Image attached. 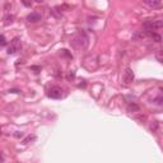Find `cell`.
<instances>
[{
	"label": "cell",
	"instance_id": "obj_12",
	"mask_svg": "<svg viewBox=\"0 0 163 163\" xmlns=\"http://www.w3.org/2000/svg\"><path fill=\"white\" fill-rule=\"evenodd\" d=\"M155 59L158 60L159 63H163V49L157 50V52H155Z\"/></svg>",
	"mask_w": 163,
	"mask_h": 163
},
{
	"label": "cell",
	"instance_id": "obj_5",
	"mask_svg": "<svg viewBox=\"0 0 163 163\" xmlns=\"http://www.w3.org/2000/svg\"><path fill=\"white\" fill-rule=\"evenodd\" d=\"M122 80L125 84H130L132 83V80H134V73H132V70L130 68H128L125 70L124 73V77H122Z\"/></svg>",
	"mask_w": 163,
	"mask_h": 163
},
{
	"label": "cell",
	"instance_id": "obj_7",
	"mask_svg": "<svg viewBox=\"0 0 163 163\" xmlns=\"http://www.w3.org/2000/svg\"><path fill=\"white\" fill-rule=\"evenodd\" d=\"M27 21H28V22H32V23L38 22V21H41V14L36 13V11H32L31 14L27 15Z\"/></svg>",
	"mask_w": 163,
	"mask_h": 163
},
{
	"label": "cell",
	"instance_id": "obj_15",
	"mask_svg": "<svg viewBox=\"0 0 163 163\" xmlns=\"http://www.w3.org/2000/svg\"><path fill=\"white\" fill-rule=\"evenodd\" d=\"M154 102H155L157 105H163V98L162 97H158V98L154 99Z\"/></svg>",
	"mask_w": 163,
	"mask_h": 163
},
{
	"label": "cell",
	"instance_id": "obj_16",
	"mask_svg": "<svg viewBox=\"0 0 163 163\" xmlns=\"http://www.w3.org/2000/svg\"><path fill=\"white\" fill-rule=\"evenodd\" d=\"M23 4L26 5V7H31V2H28V0H22Z\"/></svg>",
	"mask_w": 163,
	"mask_h": 163
},
{
	"label": "cell",
	"instance_id": "obj_14",
	"mask_svg": "<svg viewBox=\"0 0 163 163\" xmlns=\"http://www.w3.org/2000/svg\"><path fill=\"white\" fill-rule=\"evenodd\" d=\"M0 45H2V46L7 45V40H5V36L4 34H2V41H0Z\"/></svg>",
	"mask_w": 163,
	"mask_h": 163
},
{
	"label": "cell",
	"instance_id": "obj_11",
	"mask_svg": "<svg viewBox=\"0 0 163 163\" xmlns=\"http://www.w3.org/2000/svg\"><path fill=\"white\" fill-rule=\"evenodd\" d=\"M138 111H139V106H138V105H135V103H130V105L128 106V112L132 113V112H138Z\"/></svg>",
	"mask_w": 163,
	"mask_h": 163
},
{
	"label": "cell",
	"instance_id": "obj_13",
	"mask_svg": "<svg viewBox=\"0 0 163 163\" xmlns=\"http://www.w3.org/2000/svg\"><path fill=\"white\" fill-rule=\"evenodd\" d=\"M34 140H36V135H29L23 140V144H29V143H32Z\"/></svg>",
	"mask_w": 163,
	"mask_h": 163
},
{
	"label": "cell",
	"instance_id": "obj_3",
	"mask_svg": "<svg viewBox=\"0 0 163 163\" xmlns=\"http://www.w3.org/2000/svg\"><path fill=\"white\" fill-rule=\"evenodd\" d=\"M19 49H21V41H19L18 37H15V38H13L10 41L9 46L7 47V54L8 55H13V54H15Z\"/></svg>",
	"mask_w": 163,
	"mask_h": 163
},
{
	"label": "cell",
	"instance_id": "obj_19",
	"mask_svg": "<svg viewBox=\"0 0 163 163\" xmlns=\"http://www.w3.org/2000/svg\"><path fill=\"white\" fill-rule=\"evenodd\" d=\"M9 92H11V93H18V90H17V89H10Z\"/></svg>",
	"mask_w": 163,
	"mask_h": 163
},
{
	"label": "cell",
	"instance_id": "obj_18",
	"mask_svg": "<svg viewBox=\"0 0 163 163\" xmlns=\"http://www.w3.org/2000/svg\"><path fill=\"white\" fill-rule=\"evenodd\" d=\"M17 138H22L23 136V132H17V134H14Z\"/></svg>",
	"mask_w": 163,
	"mask_h": 163
},
{
	"label": "cell",
	"instance_id": "obj_6",
	"mask_svg": "<svg viewBox=\"0 0 163 163\" xmlns=\"http://www.w3.org/2000/svg\"><path fill=\"white\" fill-rule=\"evenodd\" d=\"M144 4H147L149 8H153V9H157V8H161L163 5V2L162 0H143Z\"/></svg>",
	"mask_w": 163,
	"mask_h": 163
},
{
	"label": "cell",
	"instance_id": "obj_4",
	"mask_svg": "<svg viewBox=\"0 0 163 163\" xmlns=\"http://www.w3.org/2000/svg\"><path fill=\"white\" fill-rule=\"evenodd\" d=\"M47 96H49L50 98H52V99H60V98H63L64 93H63V89H61V88L57 87V86H55V87H51V88H50Z\"/></svg>",
	"mask_w": 163,
	"mask_h": 163
},
{
	"label": "cell",
	"instance_id": "obj_1",
	"mask_svg": "<svg viewBox=\"0 0 163 163\" xmlns=\"http://www.w3.org/2000/svg\"><path fill=\"white\" fill-rule=\"evenodd\" d=\"M87 44H88V38H87V36L84 33H79L71 40V46H73L74 49H77V50L84 49V47L87 46Z\"/></svg>",
	"mask_w": 163,
	"mask_h": 163
},
{
	"label": "cell",
	"instance_id": "obj_2",
	"mask_svg": "<svg viewBox=\"0 0 163 163\" xmlns=\"http://www.w3.org/2000/svg\"><path fill=\"white\" fill-rule=\"evenodd\" d=\"M147 31H157V29H162L163 28V19H153V21H148L144 23Z\"/></svg>",
	"mask_w": 163,
	"mask_h": 163
},
{
	"label": "cell",
	"instance_id": "obj_8",
	"mask_svg": "<svg viewBox=\"0 0 163 163\" xmlns=\"http://www.w3.org/2000/svg\"><path fill=\"white\" fill-rule=\"evenodd\" d=\"M147 36H148V37H150L152 40H154L155 42H161V41H162V37H161V36H159V34H157V33H154V32H152V31H148Z\"/></svg>",
	"mask_w": 163,
	"mask_h": 163
},
{
	"label": "cell",
	"instance_id": "obj_17",
	"mask_svg": "<svg viewBox=\"0 0 163 163\" xmlns=\"http://www.w3.org/2000/svg\"><path fill=\"white\" fill-rule=\"evenodd\" d=\"M74 77H75V74H74V73H69V75H68V79H73Z\"/></svg>",
	"mask_w": 163,
	"mask_h": 163
},
{
	"label": "cell",
	"instance_id": "obj_9",
	"mask_svg": "<svg viewBox=\"0 0 163 163\" xmlns=\"http://www.w3.org/2000/svg\"><path fill=\"white\" fill-rule=\"evenodd\" d=\"M145 37H147V33H144V32H135L134 34H132V40H134V41L145 38Z\"/></svg>",
	"mask_w": 163,
	"mask_h": 163
},
{
	"label": "cell",
	"instance_id": "obj_10",
	"mask_svg": "<svg viewBox=\"0 0 163 163\" xmlns=\"http://www.w3.org/2000/svg\"><path fill=\"white\" fill-rule=\"evenodd\" d=\"M13 22H14V15L8 14V15L4 17V24H5V26H9V24H11Z\"/></svg>",
	"mask_w": 163,
	"mask_h": 163
}]
</instances>
